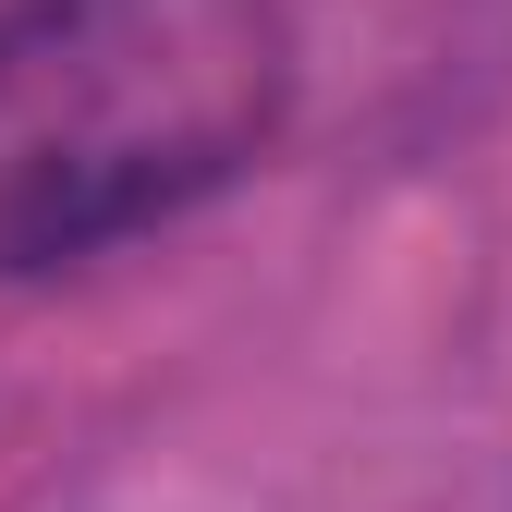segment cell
I'll return each mask as SVG.
<instances>
[{
  "label": "cell",
  "instance_id": "1",
  "mask_svg": "<svg viewBox=\"0 0 512 512\" xmlns=\"http://www.w3.org/2000/svg\"><path fill=\"white\" fill-rule=\"evenodd\" d=\"M281 110V0H0V281L196 208Z\"/></svg>",
  "mask_w": 512,
  "mask_h": 512
}]
</instances>
